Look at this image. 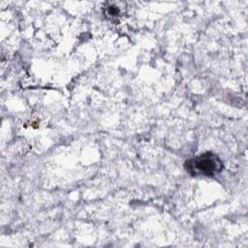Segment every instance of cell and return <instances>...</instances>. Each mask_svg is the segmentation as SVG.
Wrapping results in <instances>:
<instances>
[{
	"mask_svg": "<svg viewBox=\"0 0 248 248\" xmlns=\"http://www.w3.org/2000/svg\"><path fill=\"white\" fill-rule=\"evenodd\" d=\"M185 169L191 175L212 176L222 171L223 163L216 155L206 152L186 161Z\"/></svg>",
	"mask_w": 248,
	"mask_h": 248,
	"instance_id": "obj_1",
	"label": "cell"
},
{
	"mask_svg": "<svg viewBox=\"0 0 248 248\" xmlns=\"http://www.w3.org/2000/svg\"><path fill=\"white\" fill-rule=\"evenodd\" d=\"M106 14H107V16H111V17H114V16H119L120 11H119V8H118L117 6H115V5L112 4V3H109V4H108V6L106 7Z\"/></svg>",
	"mask_w": 248,
	"mask_h": 248,
	"instance_id": "obj_2",
	"label": "cell"
}]
</instances>
